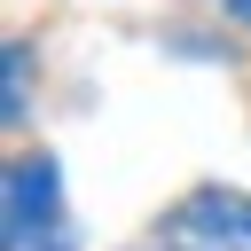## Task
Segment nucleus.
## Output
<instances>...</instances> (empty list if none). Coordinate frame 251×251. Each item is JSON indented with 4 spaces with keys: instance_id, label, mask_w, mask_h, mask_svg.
I'll list each match as a JSON object with an SVG mask.
<instances>
[{
    "instance_id": "1",
    "label": "nucleus",
    "mask_w": 251,
    "mask_h": 251,
    "mask_svg": "<svg viewBox=\"0 0 251 251\" xmlns=\"http://www.w3.org/2000/svg\"><path fill=\"white\" fill-rule=\"evenodd\" d=\"M0 251H78L55 157H8V180H0Z\"/></svg>"
},
{
    "instance_id": "2",
    "label": "nucleus",
    "mask_w": 251,
    "mask_h": 251,
    "mask_svg": "<svg viewBox=\"0 0 251 251\" xmlns=\"http://www.w3.org/2000/svg\"><path fill=\"white\" fill-rule=\"evenodd\" d=\"M173 235H188L196 251H251V196L243 188H196L173 212Z\"/></svg>"
},
{
    "instance_id": "4",
    "label": "nucleus",
    "mask_w": 251,
    "mask_h": 251,
    "mask_svg": "<svg viewBox=\"0 0 251 251\" xmlns=\"http://www.w3.org/2000/svg\"><path fill=\"white\" fill-rule=\"evenodd\" d=\"M220 16H227V24H243V31H251V0H220Z\"/></svg>"
},
{
    "instance_id": "3",
    "label": "nucleus",
    "mask_w": 251,
    "mask_h": 251,
    "mask_svg": "<svg viewBox=\"0 0 251 251\" xmlns=\"http://www.w3.org/2000/svg\"><path fill=\"white\" fill-rule=\"evenodd\" d=\"M24 71H31V47L8 39V55H0V118H8V126H24V110H31V102H24Z\"/></svg>"
}]
</instances>
